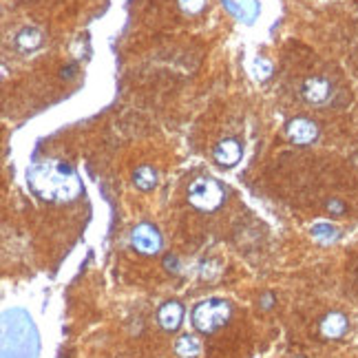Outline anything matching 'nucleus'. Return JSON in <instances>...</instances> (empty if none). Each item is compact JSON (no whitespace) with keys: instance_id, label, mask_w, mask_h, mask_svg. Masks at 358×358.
Returning <instances> with one entry per match:
<instances>
[{"instance_id":"f257e3e1","label":"nucleus","mask_w":358,"mask_h":358,"mask_svg":"<svg viewBox=\"0 0 358 358\" xmlns=\"http://www.w3.org/2000/svg\"><path fill=\"white\" fill-rule=\"evenodd\" d=\"M27 181L34 195L49 203H71L82 195V181L74 166L58 159L36 164Z\"/></svg>"},{"instance_id":"f03ea898","label":"nucleus","mask_w":358,"mask_h":358,"mask_svg":"<svg viewBox=\"0 0 358 358\" xmlns=\"http://www.w3.org/2000/svg\"><path fill=\"white\" fill-rule=\"evenodd\" d=\"M230 316H232V308L228 301L208 299L192 308L190 319L199 334H214V332H219L223 325H228Z\"/></svg>"},{"instance_id":"7ed1b4c3","label":"nucleus","mask_w":358,"mask_h":358,"mask_svg":"<svg viewBox=\"0 0 358 358\" xmlns=\"http://www.w3.org/2000/svg\"><path fill=\"white\" fill-rule=\"evenodd\" d=\"M226 201V190L212 177H197L188 186V203L201 212H214Z\"/></svg>"},{"instance_id":"20e7f679","label":"nucleus","mask_w":358,"mask_h":358,"mask_svg":"<svg viewBox=\"0 0 358 358\" xmlns=\"http://www.w3.org/2000/svg\"><path fill=\"white\" fill-rule=\"evenodd\" d=\"M131 245L144 257H153L161 250V234L153 223H137L131 232Z\"/></svg>"},{"instance_id":"39448f33","label":"nucleus","mask_w":358,"mask_h":358,"mask_svg":"<svg viewBox=\"0 0 358 358\" xmlns=\"http://www.w3.org/2000/svg\"><path fill=\"white\" fill-rule=\"evenodd\" d=\"M285 135L296 146H310L319 137V124L310 118H294L285 124Z\"/></svg>"},{"instance_id":"423d86ee","label":"nucleus","mask_w":358,"mask_h":358,"mask_svg":"<svg viewBox=\"0 0 358 358\" xmlns=\"http://www.w3.org/2000/svg\"><path fill=\"white\" fill-rule=\"evenodd\" d=\"M301 96L312 107L327 104V102H330V98H332V85H330V80H325L321 76L305 78L303 85H301Z\"/></svg>"},{"instance_id":"0eeeda50","label":"nucleus","mask_w":358,"mask_h":358,"mask_svg":"<svg viewBox=\"0 0 358 358\" xmlns=\"http://www.w3.org/2000/svg\"><path fill=\"white\" fill-rule=\"evenodd\" d=\"M243 146L237 137H223L212 150V159L219 164L221 168H232L237 166V161L241 159Z\"/></svg>"},{"instance_id":"6e6552de","label":"nucleus","mask_w":358,"mask_h":358,"mask_svg":"<svg viewBox=\"0 0 358 358\" xmlns=\"http://www.w3.org/2000/svg\"><path fill=\"white\" fill-rule=\"evenodd\" d=\"M157 323L164 332H177L183 323V308L179 301L164 303L157 312Z\"/></svg>"},{"instance_id":"1a4fd4ad","label":"nucleus","mask_w":358,"mask_h":358,"mask_svg":"<svg viewBox=\"0 0 358 358\" xmlns=\"http://www.w3.org/2000/svg\"><path fill=\"white\" fill-rule=\"evenodd\" d=\"M347 327H350V321H347V316L341 314V312H330V314H325L323 319H321V325H319V330L321 334L325 336V339H341V336L347 332Z\"/></svg>"},{"instance_id":"9d476101","label":"nucleus","mask_w":358,"mask_h":358,"mask_svg":"<svg viewBox=\"0 0 358 358\" xmlns=\"http://www.w3.org/2000/svg\"><path fill=\"white\" fill-rule=\"evenodd\" d=\"M43 32L38 27H25L16 34V47L25 54H32V51L43 47Z\"/></svg>"},{"instance_id":"9b49d317","label":"nucleus","mask_w":358,"mask_h":358,"mask_svg":"<svg viewBox=\"0 0 358 358\" xmlns=\"http://www.w3.org/2000/svg\"><path fill=\"white\" fill-rule=\"evenodd\" d=\"M133 183H135V188L144 190V192L155 190L159 183V175L155 168L148 166V164H142V166H137L135 172H133Z\"/></svg>"},{"instance_id":"f8f14e48","label":"nucleus","mask_w":358,"mask_h":358,"mask_svg":"<svg viewBox=\"0 0 358 358\" xmlns=\"http://www.w3.org/2000/svg\"><path fill=\"white\" fill-rule=\"evenodd\" d=\"M175 354L179 358H197L201 354V343L195 334H181L175 343Z\"/></svg>"},{"instance_id":"ddd939ff","label":"nucleus","mask_w":358,"mask_h":358,"mask_svg":"<svg viewBox=\"0 0 358 358\" xmlns=\"http://www.w3.org/2000/svg\"><path fill=\"white\" fill-rule=\"evenodd\" d=\"M312 237L323 241V243H330L339 237V230H336L332 223H316V226L312 228Z\"/></svg>"},{"instance_id":"4468645a","label":"nucleus","mask_w":358,"mask_h":358,"mask_svg":"<svg viewBox=\"0 0 358 358\" xmlns=\"http://www.w3.org/2000/svg\"><path fill=\"white\" fill-rule=\"evenodd\" d=\"M177 5L183 14L188 16H197L203 7H206V0H177Z\"/></svg>"},{"instance_id":"2eb2a0df","label":"nucleus","mask_w":358,"mask_h":358,"mask_svg":"<svg viewBox=\"0 0 358 358\" xmlns=\"http://www.w3.org/2000/svg\"><path fill=\"white\" fill-rule=\"evenodd\" d=\"M327 210L334 212V214H343L345 212V203H341L339 199H332V201H327Z\"/></svg>"},{"instance_id":"dca6fc26","label":"nucleus","mask_w":358,"mask_h":358,"mask_svg":"<svg viewBox=\"0 0 358 358\" xmlns=\"http://www.w3.org/2000/svg\"><path fill=\"white\" fill-rule=\"evenodd\" d=\"M76 71H78L76 65H69V67H65L63 71H60V78H63V80H71V78L76 76Z\"/></svg>"},{"instance_id":"f3484780","label":"nucleus","mask_w":358,"mask_h":358,"mask_svg":"<svg viewBox=\"0 0 358 358\" xmlns=\"http://www.w3.org/2000/svg\"><path fill=\"white\" fill-rule=\"evenodd\" d=\"M164 265H166L168 272L177 274V259H175V257H166V259H164Z\"/></svg>"},{"instance_id":"a211bd4d","label":"nucleus","mask_w":358,"mask_h":358,"mask_svg":"<svg viewBox=\"0 0 358 358\" xmlns=\"http://www.w3.org/2000/svg\"><path fill=\"white\" fill-rule=\"evenodd\" d=\"M272 303H274V296H272V294H263V296H261V308H263V310H270Z\"/></svg>"}]
</instances>
